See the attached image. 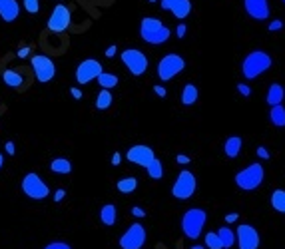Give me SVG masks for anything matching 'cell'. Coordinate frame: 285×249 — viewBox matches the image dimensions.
I'll use <instances>...</instances> for the list:
<instances>
[{"instance_id": "obj_42", "label": "cell", "mask_w": 285, "mask_h": 249, "mask_svg": "<svg viewBox=\"0 0 285 249\" xmlns=\"http://www.w3.org/2000/svg\"><path fill=\"white\" fill-rule=\"evenodd\" d=\"M70 94H72V98H74V100H82V90H80V88H76V86H74V88H70Z\"/></svg>"}, {"instance_id": "obj_4", "label": "cell", "mask_w": 285, "mask_h": 249, "mask_svg": "<svg viewBox=\"0 0 285 249\" xmlns=\"http://www.w3.org/2000/svg\"><path fill=\"white\" fill-rule=\"evenodd\" d=\"M263 180H265V170L257 161L250 163L246 170H241V172L235 174V186L239 187V189H243V191H254V189H257V187L263 184Z\"/></svg>"}, {"instance_id": "obj_7", "label": "cell", "mask_w": 285, "mask_h": 249, "mask_svg": "<svg viewBox=\"0 0 285 249\" xmlns=\"http://www.w3.org/2000/svg\"><path fill=\"white\" fill-rule=\"evenodd\" d=\"M195 189H197V180H195V176L191 174L190 170H182V172L178 174L174 186H172V195H174L176 199H180V201H186V199H190L191 195L195 193Z\"/></svg>"}, {"instance_id": "obj_5", "label": "cell", "mask_w": 285, "mask_h": 249, "mask_svg": "<svg viewBox=\"0 0 285 249\" xmlns=\"http://www.w3.org/2000/svg\"><path fill=\"white\" fill-rule=\"evenodd\" d=\"M184 68H186V60H184L180 54L170 52V54H166L158 62L156 74H158V78L161 82H170V80H174L178 74H182Z\"/></svg>"}, {"instance_id": "obj_48", "label": "cell", "mask_w": 285, "mask_h": 249, "mask_svg": "<svg viewBox=\"0 0 285 249\" xmlns=\"http://www.w3.org/2000/svg\"><path fill=\"white\" fill-rule=\"evenodd\" d=\"M2 165H4V156L0 154V170H2Z\"/></svg>"}, {"instance_id": "obj_13", "label": "cell", "mask_w": 285, "mask_h": 249, "mask_svg": "<svg viewBox=\"0 0 285 249\" xmlns=\"http://www.w3.org/2000/svg\"><path fill=\"white\" fill-rule=\"evenodd\" d=\"M126 159L130 163L140 165V168H148V165L156 159V154H154V150H152L150 146H146V144H136V146L128 148Z\"/></svg>"}, {"instance_id": "obj_26", "label": "cell", "mask_w": 285, "mask_h": 249, "mask_svg": "<svg viewBox=\"0 0 285 249\" xmlns=\"http://www.w3.org/2000/svg\"><path fill=\"white\" fill-rule=\"evenodd\" d=\"M2 80H4V84L10 86V88H20V86L24 84L22 76H20L18 72H14V70H4V72H2Z\"/></svg>"}, {"instance_id": "obj_49", "label": "cell", "mask_w": 285, "mask_h": 249, "mask_svg": "<svg viewBox=\"0 0 285 249\" xmlns=\"http://www.w3.org/2000/svg\"><path fill=\"white\" fill-rule=\"evenodd\" d=\"M190 249H206V247H203V245H191Z\"/></svg>"}, {"instance_id": "obj_23", "label": "cell", "mask_w": 285, "mask_h": 249, "mask_svg": "<svg viewBox=\"0 0 285 249\" xmlns=\"http://www.w3.org/2000/svg\"><path fill=\"white\" fill-rule=\"evenodd\" d=\"M50 172H54L58 176H68L72 172V163L66 157H56V159L50 161Z\"/></svg>"}, {"instance_id": "obj_3", "label": "cell", "mask_w": 285, "mask_h": 249, "mask_svg": "<svg viewBox=\"0 0 285 249\" xmlns=\"http://www.w3.org/2000/svg\"><path fill=\"white\" fill-rule=\"evenodd\" d=\"M206 221H208L206 210H201V208H190V210H186L184 216H182V231H184V235L188 239L195 241L201 235V231L206 227Z\"/></svg>"}, {"instance_id": "obj_50", "label": "cell", "mask_w": 285, "mask_h": 249, "mask_svg": "<svg viewBox=\"0 0 285 249\" xmlns=\"http://www.w3.org/2000/svg\"><path fill=\"white\" fill-rule=\"evenodd\" d=\"M148 2H158V0H148Z\"/></svg>"}, {"instance_id": "obj_25", "label": "cell", "mask_w": 285, "mask_h": 249, "mask_svg": "<svg viewBox=\"0 0 285 249\" xmlns=\"http://www.w3.org/2000/svg\"><path fill=\"white\" fill-rule=\"evenodd\" d=\"M218 235H220V241H222L223 249H231L235 245V231L229 229L227 225H222L218 229Z\"/></svg>"}, {"instance_id": "obj_44", "label": "cell", "mask_w": 285, "mask_h": 249, "mask_svg": "<svg viewBox=\"0 0 285 249\" xmlns=\"http://www.w3.org/2000/svg\"><path fill=\"white\" fill-rule=\"evenodd\" d=\"M116 52H118V48H116V46H110V48H106V56H108V58L116 56Z\"/></svg>"}, {"instance_id": "obj_1", "label": "cell", "mask_w": 285, "mask_h": 249, "mask_svg": "<svg viewBox=\"0 0 285 249\" xmlns=\"http://www.w3.org/2000/svg\"><path fill=\"white\" fill-rule=\"evenodd\" d=\"M271 64H273V58L265 50H252L241 62V74L246 80H255L263 76L271 68Z\"/></svg>"}, {"instance_id": "obj_32", "label": "cell", "mask_w": 285, "mask_h": 249, "mask_svg": "<svg viewBox=\"0 0 285 249\" xmlns=\"http://www.w3.org/2000/svg\"><path fill=\"white\" fill-rule=\"evenodd\" d=\"M24 10L30 14H38L40 12V0H24Z\"/></svg>"}, {"instance_id": "obj_37", "label": "cell", "mask_w": 285, "mask_h": 249, "mask_svg": "<svg viewBox=\"0 0 285 249\" xmlns=\"http://www.w3.org/2000/svg\"><path fill=\"white\" fill-rule=\"evenodd\" d=\"M257 157H259V159H267V157H269V152H267L265 146H259V148H257Z\"/></svg>"}, {"instance_id": "obj_19", "label": "cell", "mask_w": 285, "mask_h": 249, "mask_svg": "<svg viewBox=\"0 0 285 249\" xmlns=\"http://www.w3.org/2000/svg\"><path fill=\"white\" fill-rule=\"evenodd\" d=\"M283 98H285V90L279 82L269 84V88H267V96H265V102H267L269 106H279V104L283 102Z\"/></svg>"}, {"instance_id": "obj_39", "label": "cell", "mask_w": 285, "mask_h": 249, "mask_svg": "<svg viewBox=\"0 0 285 249\" xmlns=\"http://www.w3.org/2000/svg\"><path fill=\"white\" fill-rule=\"evenodd\" d=\"M132 216H134V218H146V212L136 205V208H132Z\"/></svg>"}, {"instance_id": "obj_16", "label": "cell", "mask_w": 285, "mask_h": 249, "mask_svg": "<svg viewBox=\"0 0 285 249\" xmlns=\"http://www.w3.org/2000/svg\"><path fill=\"white\" fill-rule=\"evenodd\" d=\"M243 8L250 18L267 20L269 18V2L267 0H243Z\"/></svg>"}, {"instance_id": "obj_14", "label": "cell", "mask_w": 285, "mask_h": 249, "mask_svg": "<svg viewBox=\"0 0 285 249\" xmlns=\"http://www.w3.org/2000/svg\"><path fill=\"white\" fill-rule=\"evenodd\" d=\"M68 26H70V8L66 4H56V8L48 18V30L60 34L68 30Z\"/></svg>"}, {"instance_id": "obj_41", "label": "cell", "mask_w": 285, "mask_h": 249, "mask_svg": "<svg viewBox=\"0 0 285 249\" xmlns=\"http://www.w3.org/2000/svg\"><path fill=\"white\" fill-rule=\"evenodd\" d=\"M16 56H18V58H26V56H30V48H28V46L20 48V50L16 52Z\"/></svg>"}, {"instance_id": "obj_22", "label": "cell", "mask_w": 285, "mask_h": 249, "mask_svg": "<svg viewBox=\"0 0 285 249\" xmlns=\"http://www.w3.org/2000/svg\"><path fill=\"white\" fill-rule=\"evenodd\" d=\"M197 98H199L197 86L188 82V84L184 86V90H182V104H184V106H193V104L197 102Z\"/></svg>"}, {"instance_id": "obj_30", "label": "cell", "mask_w": 285, "mask_h": 249, "mask_svg": "<svg viewBox=\"0 0 285 249\" xmlns=\"http://www.w3.org/2000/svg\"><path fill=\"white\" fill-rule=\"evenodd\" d=\"M146 172H148V176H150L152 180H161V178H164V165H161V161H159L158 157L146 168Z\"/></svg>"}, {"instance_id": "obj_29", "label": "cell", "mask_w": 285, "mask_h": 249, "mask_svg": "<svg viewBox=\"0 0 285 249\" xmlns=\"http://www.w3.org/2000/svg\"><path fill=\"white\" fill-rule=\"evenodd\" d=\"M116 189L120 193H134L138 189V180L136 178H122L116 182Z\"/></svg>"}, {"instance_id": "obj_38", "label": "cell", "mask_w": 285, "mask_h": 249, "mask_svg": "<svg viewBox=\"0 0 285 249\" xmlns=\"http://www.w3.org/2000/svg\"><path fill=\"white\" fill-rule=\"evenodd\" d=\"M176 161L182 163V165H188L191 159H190V156H186V154H178V156H176Z\"/></svg>"}, {"instance_id": "obj_2", "label": "cell", "mask_w": 285, "mask_h": 249, "mask_svg": "<svg viewBox=\"0 0 285 249\" xmlns=\"http://www.w3.org/2000/svg\"><path fill=\"white\" fill-rule=\"evenodd\" d=\"M140 36L144 42L148 44H154V46H159V44H166L172 36V30L154 16H146L140 20Z\"/></svg>"}, {"instance_id": "obj_33", "label": "cell", "mask_w": 285, "mask_h": 249, "mask_svg": "<svg viewBox=\"0 0 285 249\" xmlns=\"http://www.w3.org/2000/svg\"><path fill=\"white\" fill-rule=\"evenodd\" d=\"M44 249H72V245L66 243V241H52V243H48Z\"/></svg>"}, {"instance_id": "obj_24", "label": "cell", "mask_w": 285, "mask_h": 249, "mask_svg": "<svg viewBox=\"0 0 285 249\" xmlns=\"http://www.w3.org/2000/svg\"><path fill=\"white\" fill-rule=\"evenodd\" d=\"M269 122L275 128H285V106H271L269 108Z\"/></svg>"}, {"instance_id": "obj_45", "label": "cell", "mask_w": 285, "mask_h": 249, "mask_svg": "<svg viewBox=\"0 0 285 249\" xmlns=\"http://www.w3.org/2000/svg\"><path fill=\"white\" fill-rule=\"evenodd\" d=\"M237 218H239L237 214H227V216H225V221H227V223H235Z\"/></svg>"}, {"instance_id": "obj_27", "label": "cell", "mask_w": 285, "mask_h": 249, "mask_svg": "<svg viewBox=\"0 0 285 249\" xmlns=\"http://www.w3.org/2000/svg\"><path fill=\"white\" fill-rule=\"evenodd\" d=\"M269 203L275 212L285 214V189H273L271 197H269Z\"/></svg>"}, {"instance_id": "obj_28", "label": "cell", "mask_w": 285, "mask_h": 249, "mask_svg": "<svg viewBox=\"0 0 285 249\" xmlns=\"http://www.w3.org/2000/svg\"><path fill=\"white\" fill-rule=\"evenodd\" d=\"M112 102H114L112 92H110V90H102V92L96 96V110L104 112V110H108V108L112 106Z\"/></svg>"}, {"instance_id": "obj_51", "label": "cell", "mask_w": 285, "mask_h": 249, "mask_svg": "<svg viewBox=\"0 0 285 249\" xmlns=\"http://www.w3.org/2000/svg\"><path fill=\"white\" fill-rule=\"evenodd\" d=\"M283 4H285V0H283Z\"/></svg>"}, {"instance_id": "obj_34", "label": "cell", "mask_w": 285, "mask_h": 249, "mask_svg": "<svg viewBox=\"0 0 285 249\" xmlns=\"http://www.w3.org/2000/svg\"><path fill=\"white\" fill-rule=\"evenodd\" d=\"M267 28H269L271 32H279L281 28H283V20H271Z\"/></svg>"}, {"instance_id": "obj_15", "label": "cell", "mask_w": 285, "mask_h": 249, "mask_svg": "<svg viewBox=\"0 0 285 249\" xmlns=\"http://www.w3.org/2000/svg\"><path fill=\"white\" fill-rule=\"evenodd\" d=\"M161 8L168 10L172 16H176L178 20H184L191 14L190 0H161Z\"/></svg>"}, {"instance_id": "obj_17", "label": "cell", "mask_w": 285, "mask_h": 249, "mask_svg": "<svg viewBox=\"0 0 285 249\" xmlns=\"http://www.w3.org/2000/svg\"><path fill=\"white\" fill-rule=\"evenodd\" d=\"M20 14V6L16 0H0V18L4 22H14Z\"/></svg>"}, {"instance_id": "obj_46", "label": "cell", "mask_w": 285, "mask_h": 249, "mask_svg": "<svg viewBox=\"0 0 285 249\" xmlns=\"http://www.w3.org/2000/svg\"><path fill=\"white\" fill-rule=\"evenodd\" d=\"M14 152H16V148H14V144H12V142H8V144H6V154H10V156H14Z\"/></svg>"}, {"instance_id": "obj_20", "label": "cell", "mask_w": 285, "mask_h": 249, "mask_svg": "<svg viewBox=\"0 0 285 249\" xmlns=\"http://www.w3.org/2000/svg\"><path fill=\"white\" fill-rule=\"evenodd\" d=\"M100 221H102L106 227L116 225V221H118V208H116L114 203L102 205V210H100Z\"/></svg>"}, {"instance_id": "obj_11", "label": "cell", "mask_w": 285, "mask_h": 249, "mask_svg": "<svg viewBox=\"0 0 285 249\" xmlns=\"http://www.w3.org/2000/svg\"><path fill=\"white\" fill-rule=\"evenodd\" d=\"M235 243L239 249H259L261 237L252 223H239L235 229Z\"/></svg>"}, {"instance_id": "obj_47", "label": "cell", "mask_w": 285, "mask_h": 249, "mask_svg": "<svg viewBox=\"0 0 285 249\" xmlns=\"http://www.w3.org/2000/svg\"><path fill=\"white\" fill-rule=\"evenodd\" d=\"M120 161H122V156H120L118 152H114V156H112V163H114V165H120Z\"/></svg>"}, {"instance_id": "obj_9", "label": "cell", "mask_w": 285, "mask_h": 249, "mask_svg": "<svg viewBox=\"0 0 285 249\" xmlns=\"http://www.w3.org/2000/svg\"><path fill=\"white\" fill-rule=\"evenodd\" d=\"M30 64H32V70H34V76L40 84H46L50 80H54L56 76V64L50 56L46 54H34L30 56Z\"/></svg>"}, {"instance_id": "obj_12", "label": "cell", "mask_w": 285, "mask_h": 249, "mask_svg": "<svg viewBox=\"0 0 285 249\" xmlns=\"http://www.w3.org/2000/svg\"><path fill=\"white\" fill-rule=\"evenodd\" d=\"M104 72V68H102V62L100 60H96V58H86V60H82V62L76 66V82L78 84H82V86H86V84H90L92 80H98V76Z\"/></svg>"}, {"instance_id": "obj_8", "label": "cell", "mask_w": 285, "mask_h": 249, "mask_svg": "<svg viewBox=\"0 0 285 249\" xmlns=\"http://www.w3.org/2000/svg\"><path fill=\"white\" fill-rule=\"evenodd\" d=\"M120 58H122V64L128 68V72L132 74V76H144L146 74V70H148V56L142 52V50H138V48H126L122 54H120Z\"/></svg>"}, {"instance_id": "obj_31", "label": "cell", "mask_w": 285, "mask_h": 249, "mask_svg": "<svg viewBox=\"0 0 285 249\" xmlns=\"http://www.w3.org/2000/svg\"><path fill=\"white\" fill-rule=\"evenodd\" d=\"M203 239H206V247H208V249H223L222 241H220V235H218V231H208Z\"/></svg>"}, {"instance_id": "obj_40", "label": "cell", "mask_w": 285, "mask_h": 249, "mask_svg": "<svg viewBox=\"0 0 285 249\" xmlns=\"http://www.w3.org/2000/svg\"><path fill=\"white\" fill-rule=\"evenodd\" d=\"M186 32H188V26H186V24H180V26L176 28V36H178V38H184Z\"/></svg>"}, {"instance_id": "obj_36", "label": "cell", "mask_w": 285, "mask_h": 249, "mask_svg": "<svg viewBox=\"0 0 285 249\" xmlns=\"http://www.w3.org/2000/svg\"><path fill=\"white\" fill-rule=\"evenodd\" d=\"M64 197H66V189L60 187V189H56V191H54V201H56V203H60Z\"/></svg>"}, {"instance_id": "obj_43", "label": "cell", "mask_w": 285, "mask_h": 249, "mask_svg": "<svg viewBox=\"0 0 285 249\" xmlns=\"http://www.w3.org/2000/svg\"><path fill=\"white\" fill-rule=\"evenodd\" d=\"M154 92H156V96L164 98V96H166V88H164V86H159V84H156V86H154Z\"/></svg>"}, {"instance_id": "obj_6", "label": "cell", "mask_w": 285, "mask_h": 249, "mask_svg": "<svg viewBox=\"0 0 285 249\" xmlns=\"http://www.w3.org/2000/svg\"><path fill=\"white\" fill-rule=\"evenodd\" d=\"M20 187H22L24 195L34 199V201H42V199H46V197L50 195V187L46 186V182H44V180L40 178V174H36V172L26 174V176L22 178Z\"/></svg>"}, {"instance_id": "obj_21", "label": "cell", "mask_w": 285, "mask_h": 249, "mask_svg": "<svg viewBox=\"0 0 285 249\" xmlns=\"http://www.w3.org/2000/svg\"><path fill=\"white\" fill-rule=\"evenodd\" d=\"M118 82H120V78L114 74V72H102L100 76H98V84H100V88L102 90H114L116 86H118Z\"/></svg>"}, {"instance_id": "obj_18", "label": "cell", "mask_w": 285, "mask_h": 249, "mask_svg": "<svg viewBox=\"0 0 285 249\" xmlns=\"http://www.w3.org/2000/svg\"><path fill=\"white\" fill-rule=\"evenodd\" d=\"M241 148H243V140L239 136H229L225 140V144H223V154L229 159H235L241 154Z\"/></svg>"}, {"instance_id": "obj_10", "label": "cell", "mask_w": 285, "mask_h": 249, "mask_svg": "<svg viewBox=\"0 0 285 249\" xmlns=\"http://www.w3.org/2000/svg\"><path fill=\"white\" fill-rule=\"evenodd\" d=\"M146 239H148V233H146V227L142 223H132L126 231L120 235V247L122 249H142L146 245Z\"/></svg>"}, {"instance_id": "obj_35", "label": "cell", "mask_w": 285, "mask_h": 249, "mask_svg": "<svg viewBox=\"0 0 285 249\" xmlns=\"http://www.w3.org/2000/svg\"><path fill=\"white\" fill-rule=\"evenodd\" d=\"M237 92L241 94V96H246V98H250L252 96V88L248 84H237Z\"/></svg>"}]
</instances>
